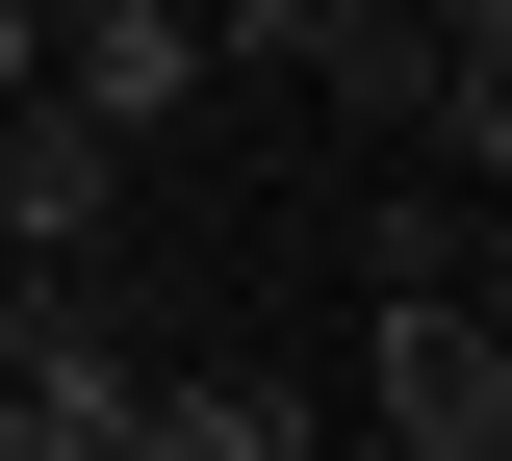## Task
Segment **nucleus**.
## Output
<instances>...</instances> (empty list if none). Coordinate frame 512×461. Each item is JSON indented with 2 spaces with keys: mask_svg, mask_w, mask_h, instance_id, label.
Wrapping results in <instances>:
<instances>
[{
  "mask_svg": "<svg viewBox=\"0 0 512 461\" xmlns=\"http://www.w3.org/2000/svg\"><path fill=\"white\" fill-rule=\"evenodd\" d=\"M359 410H384V461H512V308H384Z\"/></svg>",
  "mask_w": 512,
  "mask_h": 461,
  "instance_id": "nucleus-1",
  "label": "nucleus"
},
{
  "mask_svg": "<svg viewBox=\"0 0 512 461\" xmlns=\"http://www.w3.org/2000/svg\"><path fill=\"white\" fill-rule=\"evenodd\" d=\"M384 308H487V205H461V180L384 205Z\"/></svg>",
  "mask_w": 512,
  "mask_h": 461,
  "instance_id": "nucleus-5",
  "label": "nucleus"
},
{
  "mask_svg": "<svg viewBox=\"0 0 512 461\" xmlns=\"http://www.w3.org/2000/svg\"><path fill=\"white\" fill-rule=\"evenodd\" d=\"M26 77H52V0H0V103H26Z\"/></svg>",
  "mask_w": 512,
  "mask_h": 461,
  "instance_id": "nucleus-6",
  "label": "nucleus"
},
{
  "mask_svg": "<svg viewBox=\"0 0 512 461\" xmlns=\"http://www.w3.org/2000/svg\"><path fill=\"white\" fill-rule=\"evenodd\" d=\"M52 103H77L103 154H154V129L205 103V0H52Z\"/></svg>",
  "mask_w": 512,
  "mask_h": 461,
  "instance_id": "nucleus-2",
  "label": "nucleus"
},
{
  "mask_svg": "<svg viewBox=\"0 0 512 461\" xmlns=\"http://www.w3.org/2000/svg\"><path fill=\"white\" fill-rule=\"evenodd\" d=\"M103 205H128V154L26 77V103H0V282H77V257H103Z\"/></svg>",
  "mask_w": 512,
  "mask_h": 461,
  "instance_id": "nucleus-3",
  "label": "nucleus"
},
{
  "mask_svg": "<svg viewBox=\"0 0 512 461\" xmlns=\"http://www.w3.org/2000/svg\"><path fill=\"white\" fill-rule=\"evenodd\" d=\"M205 52H282V77H333V103L410 129V0H205Z\"/></svg>",
  "mask_w": 512,
  "mask_h": 461,
  "instance_id": "nucleus-4",
  "label": "nucleus"
}]
</instances>
